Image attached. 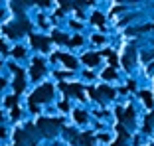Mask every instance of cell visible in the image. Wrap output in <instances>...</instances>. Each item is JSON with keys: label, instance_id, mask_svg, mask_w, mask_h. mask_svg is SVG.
Listing matches in <instances>:
<instances>
[{"label": "cell", "instance_id": "cell-4", "mask_svg": "<svg viewBox=\"0 0 154 146\" xmlns=\"http://www.w3.org/2000/svg\"><path fill=\"white\" fill-rule=\"evenodd\" d=\"M83 61H85L87 65H97L99 63V55L97 53H87L85 57H83Z\"/></svg>", "mask_w": 154, "mask_h": 146}, {"label": "cell", "instance_id": "cell-7", "mask_svg": "<svg viewBox=\"0 0 154 146\" xmlns=\"http://www.w3.org/2000/svg\"><path fill=\"white\" fill-rule=\"evenodd\" d=\"M93 24H99V26H103V22H105V18L103 16H101V14H93Z\"/></svg>", "mask_w": 154, "mask_h": 146}, {"label": "cell", "instance_id": "cell-15", "mask_svg": "<svg viewBox=\"0 0 154 146\" xmlns=\"http://www.w3.org/2000/svg\"><path fill=\"white\" fill-rule=\"evenodd\" d=\"M0 50H2V51H6V46H4V44H0Z\"/></svg>", "mask_w": 154, "mask_h": 146}, {"label": "cell", "instance_id": "cell-12", "mask_svg": "<svg viewBox=\"0 0 154 146\" xmlns=\"http://www.w3.org/2000/svg\"><path fill=\"white\" fill-rule=\"evenodd\" d=\"M69 44H73V46H79V44H81V38L77 36V38H73L71 41H69Z\"/></svg>", "mask_w": 154, "mask_h": 146}, {"label": "cell", "instance_id": "cell-16", "mask_svg": "<svg viewBox=\"0 0 154 146\" xmlns=\"http://www.w3.org/2000/svg\"><path fill=\"white\" fill-rule=\"evenodd\" d=\"M2 134H4V128H0V136H2Z\"/></svg>", "mask_w": 154, "mask_h": 146}, {"label": "cell", "instance_id": "cell-13", "mask_svg": "<svg viewBox=\"0 0 154 146\" xmlns=\"http://www.w3.org/2000/svg\"><path fill=\"white\" fill-rule=\"evenodd\" d=\"M14 55H24V50L22 47H16V50H14Z\"/></svg>", "mask_w": 154, "mask_h": 146}, {"label": "cell", "instance_id": "cell-5", "mask_svg": "<svg viewBox=\"0 0 154 146\" xmlns=\"http://www.w3.org/2000/svg\"><path fill=\"white\" fill-rule=\"evenodd\" d=\"M55 57H59V59L63 61L67 67H75V59H73L71 55H63V53H59V55H55Z\"/></svg>", "mask_w": 154, "mask_h": 146}, {"label": "cell", "instance_id": "cell-3", "mask_svg": "<svg viewBox=\"0 0 154 146\" xmlns=\"http://www.w3.org/2000/svg\"><path fill=\"white\" fill-rule=\"evenodd\" d=\"M32 44H34V46H36V47H40V50H48V40H45V38H36V36H34L32 38Z\"/></svg>", "mask_w": 154, "mask_h": 146}, {"label": "cell", "instance_id": "cell-2", "mask_svg": "<svg viewBox=\"0 0 154 146\" xmlns=\"http://www.w3.org/2000/svg\"><path fill=\"white\" fill-rule=\"evenodd\" d=\"M42 73H44V63L36 59V61H34V65H32V77H34V79H38Z\"/></svg>", "mask_w": 154, "mask_h": 146}, {"label": "cell", "instance_id": "cell-10", "mask_svg": "<svg viewBox=\"0 0 154 146\" xmlns=\"http://www.w3.org/2000/svg\"><path fill=\"white\" fill-rule=\"evenodd\" d=\"M75 120H77V123H83V120H85V113H81V111H75Z\"/></svg>", "mask_w": 154, "mask_h": 146}, {"label": "cell", "instance_id": "cell-8", "mask_svg": "<svg viewBox=\"0 0 154 146\" xmlns=\"http://www.w3.org/2000/svg\"><path fill=\"white\" fill-rule=\"evenodd\" d=\"M54 40L57 41V44H65V41H67V36H63V34H54Z\"/></svg>", "mask_w": 154, "mask_h": 146}, {"label": "cell", "instance_id": "cell-11", "mask_svg": "<svg viewBox=\"0 0 154 146\" xmlns=\"http://www.w3.org/2000/svg\"><path fill=\"white\" fill-rule=\"evenodd\" d=\"M103 77H105V79H113V77H115V69H107V71L103 73Z\"/></svg>", "mask_w": 154, "mask_h": 146}, {"label": "cell", "instance_id": "cell-6", "mask_svg": "<svg viewBox=\"0 0 154 146\" xmlns=\"http://www.w3.org/2000/svg\"><path fill=\"white\" fill-rule=\"evenodd\" d=\"M24 89V77H22V71H18V77H16V93H20Z\"/></svg>", "mask_w": 154, "mask_h": 146}, {"label": "cell", "instance_id": "cell-14", "mask_svg": "<svg viewBox=\"0 0 154 146\" xmlns=\"http://www.w3.org/2000/svg\"><path fill=\"white\" fill-rule=\"evenodd\" d=\"M14 101H16V99H14V97H8V99H6V103H8V105L12 107V103H14Z\"/></svg>", "mask_w": 154, "mask_h": 146}, {"label": "cell", "instance_id": "cell-9", "mask_svg": "<svg viewBox=\"0 0 154 146\" xmlns=\"http://www.w3.org/2000/svg\"><path fill=\"white\" fill-rule=\"evenodd\" d=\"M142 99L146 101V105H148V107H152V105H154V101H152V95H150V93H146V91H144V93H142Z\"/></svg>", "mask_w": 154, "mask_h": 146}, {"label": "cell", "instance_id": "cell-1", "mask_svg": "<svg viewBox=\"0 0 154 146\" xmlns=\"http://www.w3.org/2000/svg\"><path fill=\"white\" fill-rule=\"evenodd\" d=\"M51 93H54V87L51 85H44V87H40V89H38L36 93H34L32 95V99H30V103H32V107L36 105L38 101H40V103H44V101H48L51 97Z\"/></svg>", "mask_w": 154, "mask_h": 146}]
</instances>
